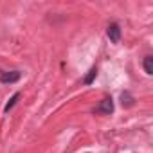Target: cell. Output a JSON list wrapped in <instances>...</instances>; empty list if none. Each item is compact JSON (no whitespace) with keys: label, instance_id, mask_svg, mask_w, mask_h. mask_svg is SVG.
Returning a JSON list of instances; mask_svg holds the SVG:
<instances>
[{"label":"cell","instance_id":"cell-1","mask_svg":"<svg viewBox=\"0 0 153 153\" xmlns=\"http://www.w3.org/2000/svg\"><path fill=\"white\" fill-rule=\"evenodd\" d=\"M114 112V101L112 97H105L103 101H99V105L94 108V114H103V115H110Z\"/></svg>","mask_w":153,"mask_h":153},{"label":"cell","instance_id":"cell-2","mask_svg":"<svg viewBox=\"0 0 153 153\" xmlns=\"http://www.w3.org/2000/svg\"><path fill=\"white\" fill-rule=\"evenodd\" d=\"M22 72L20 70H9V72H2L0 74V81L2 83H16L20 79Z\"/></svg>","mask_w":153,"mask_h":153},{"label":"cell","instance_id":"cell-3","mask_svg":"<svg viewBox=\"0 0 153 153\" xmlns=\"http://www.w3.org/2000/svg\"><path fill=\"white\" fill-rule=\"evenodd\" d=\"M106 34H108V38L114 43H119V40H121V29H119L117 24H110L108 29H106Z\"/></svg>","mask_w":153,"mask_h":153},{"label":"cell","instance_id":"cell-4","mask_svg":"<svg viewBox=\"0 0 153 153\" xmlns=\"http://www.w3.org/2000/svg\"><path fill=\"white\" fill-rule=\"evenodd\" d=\"M121 105H123L124 108H131V106L135 105V97H133L130 92H123V94H121Z\"/></svg>","mask_w":153,"mask_h":153},{"label":"cell","instance_id":"cell-5","mask_svg":"<svg viewBox=\"0 0 153 153\" xmlns=\"http://www.w3.org/2000/svg\"><path fill=\"white\" fill-rule=\"evenodd\" d=\"M144 70H146V74H153V56L144 58Z\"/></svg>","mask_w":153,"mask_h":153},{"label":"cell","instance_id":"cell-6","mask_svg":"<svg viewBox=\"0 0 153 153\" xmlns=\"http://www.w3.org/2000/svg\"><path fill=\"white\" fill-rule=\"evenodd\" d=\"M18 99H20V94H15V96H13L9 101H7V105H6V108H4V110H6V112H9V110H11V108L16 105V101H18Z\"/></svg>","mask_w":153,"mask_h":153},{"label":"cell","instance_id":"cell-7","mask_svg":"<svg viewBox=\"0 0 153 153\" xmlns=\"http://www.w3.org/2000/svg\"><path fill=\"white\" fill-rule=\"evenodd\" d=\"M96 74H97V70H96V68H90V72H88V76L85 78V81H83V83H85V85H90V83H92V79L96 78Z\"/></svg>","mask_w":153,"mask_h":153}]
</instances>
